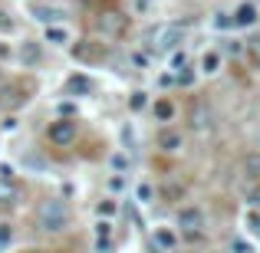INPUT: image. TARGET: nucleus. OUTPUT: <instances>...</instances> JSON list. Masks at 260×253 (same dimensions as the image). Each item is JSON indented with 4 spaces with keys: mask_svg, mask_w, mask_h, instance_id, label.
<instances>
[{
    "mask_svg": "<svg viewBox=\"0 0 260 253\" xmlns=\"http://www.w3.org/2000/svg\"><path fill=\"white\" fill-rule=\"evenodd\" d=\"M33 224H37L40 234H63V230H70L73 214L59 197H46V201H40L37 214H33Z\"/></svg>",
    "mask_w": 260,
    "mask_h": 253,
    "instance_id": "1",
    "label": "nucleus"
},
{
    "mask_svg": "<svg viewBox=\"0 0 260 253\" xmlns=\"http://www.w3.org/2000/svg\"><path fill=\"white\" fill-rule=\"evenodd\" d=\"M175 227L181 237H188V240H201L204 234H208V217H204L201 207H181L175 217Z\"/></svg>",
    "mask_w": 260,
    "mask_h": 253,
    "instance_id": "2",
    "label": "nucleus"
},
{
    "mask_svg": "<svg viewBox=\"0 0 260 253\" xmlns=\"http://www.w3.org/2000/svg\"><path fill=\"white\" fill-rule=\"evenodd\" d=\"M184 37H188V30H184L181 23H161L158 30H155V50L158 53H175L178 46L184 43Z\"/></svg>",
    "mask_w": 260,
    "mask_h": 253,
    "instance_id": "3",
    "label": "nucleus"
},
{
    "mask_svg": "<svg viewBox=\"0 0 260 253\" xmlns=\"http://www.w3.org/2000/svg\"><path fill=\"white\" fill-rule=\"evenodd\" d=\"M76 119H56V122H50L46 125V138H50V145H56V148H66V145H73L76 141Z\"/></svg>",
    "mask_w": 260,
    "mask_h": 253,
    "instance_id": "4",
    "label": "nucleus"
},
{
    "mask_svg": "<svg viewBox=\"0 0 260 253\" xmlns=\"http://www.w3.org/2000/svg\"><path fill=\"white\" fill-rule=\"evenodd\" d=\"M70 50H73V56H76L79 63H95V59L106 56V50H102L99 40H79V43H73Z\"/></svg>",
    "mask_w": 260,
    "mask_h": 253,
    "instance_id": "5",
    "label": "nucleus"
},
{
    "mask_svg": "<svg viewBox=\"0 0 260 253\" xmlns=\"http://www.w3.org/2000/svg\"><path fill=\"white\" fill-rule=\"evenodd\" d=\"M155 145H158L165 155H178L184 148V135L178 132V128H161V132L155 135Z\"/></svg>",
    "mask_w": 260,
    "mask_h": 253,
    "instance_id": "6",
    "label": "nucleus"
},
{
    "mask_svg": "<svg viewBox=\"0 0 260 253\" xmlns=\"http://www.w3.org/2000/svg\"><path fill=\"white\" fill-rule=\"evenodd\" d=\"M30 17L43 26H53V23H63V10L53 4H30Z\"/></svg>",
    "mask_w": 260,
    "mask_h": 253,
    "instance_id": "7",
    "label": "nucleus"
},
{
    "mask_svg": "<svg viewBox=\"0 0 260 253\" xmlns=\"http://www.w3.org/2000/svg\"><path fill=\"white\" fill-rule=\"evenodd\" d=\"M221 66H224V53L221 50H208V53H201V59H198V76H217L221 73Z\"/></svg>",
    "mask_w": 260,
    "mask_h": 253,
    "instance_id": "8",
    "label": "nucleus"
},
{
    "mask_svg": "<svg viewBox=\"0 0 260 253\" xmlns=\"http://www.w3.org/2000/svg\"><path fill=\"white\" fill-rule=\"evenodd\" d=\"M122 26H125V17L122 13H99V20H95V30L102 33V37H119Z\"/></svg>",
    "mask_w": 260,
    "mask_h": 253,
    "instance_id": "9",
    "label": "nucleus"
},
{
    "mask_svg": "<svg viewBox=\"0 0 260 253\" xmlns=\"http://www.w3.org/2000/svg\"><path fill=\"white\" fill-rule=\"evenodd\" d=\"M257 17H260L257 4L244 0L241 7H234V13H231V23H234V26H254V23H257Z\"/></svg>",
    "mask_w": 260,
    "mask_h": 253,
    "instance_id": "10",
    "label": "nucleus"
},
{
    "mask_svg": "<svg viewBox=\"0 0 260 253\" xmlns=\"http://www.w3.org/2000/svg\"><path fill=\"white\" fill-rule=\"evenodd\" d=\"M43 43H50V46H70V43H73L70 26H63V23L43 26Z\"/></svg>",
    "mask_w": 260,
    "mask_h": 253,
    "instance_id": "11",
    "label": "nucleus"
},
{
    "mask_svg": "<svg viewBox=\"0 0 260 253\" xmlns=\"http://www.w3.org/2000/svg\"><path fill=\"white\" fill-rule=\"evenodd\" d=\"M92 86L95 83L86 76V73H73V76L63 83V92L66 95H89V92H92Z\"/></svg>",
    "mask_w": 260,
    "mask_h": 253,
    "instance_id": "12",
    "label": "nucleus"
},
{
    "mask_svg": "<svg viewBox=\"0 0 260 253\" xmlns=\"http://www.w3.org/2000/svg\"><path fill=\"white\" fill-rule=\"evenodd\" d=\"M40 59H43V46H40L37 40H23V46H20V63H23L26 69H37Z\"/></svg>",
    "mask_w": 260,
    "mask_h": 253,
    "instance_id": "13",
    "label": "nucleus"
},
{
    "mask_svg": "<svg viewBox=\"0 0 260 253\" xmlns=\"http://www.w3.org/2000/svg\"><path fill=\"white\" fill-rule=\"evenodd\" d=\"M109 243H112V224H109V221H99V224H95V250L106 253Z\"/></svg>",
    "mask_w": 260,
    "mask_h": 253,
    "instance_id": "14",
    "label": "nucleus"
},
{
    "mask_svg": "<svg viewBox=\"0 0 260 253\" xmlns=\"http://www.w3.org/2000/svg\"><path fill=\"white\" fill-rule=\"evenodd\" d=\"M152 115H155V122H172V119H175L172 99H155V102H152Z\"/></svg>",
    "mask_w": 260,
    "mask_h": 253,
    "instance_id": "15",
    "label": "nucleus"
},
{
    "mask_svg": "<svg viewBox=\"0 0 260 253\" xmlns=\"http://www.w3.org/2000/svg\"><path fill=\"white\" fill-rule=\"evenodd\" d=\"M20 197V188L13 177H0V204H13Z\"/></svg>",
    "mask_w": 260,
    "mask_h": 253,
    "instance_id": "16",
    "label": "nucleus"
},
{
    "mask_svg": "<svg viewBox=\"0 0 260 253\" xmlns=\"http://www.w3.org/2000/svg\"><path fill=\"white\" fill-rule=\"evenodd\" d=\"M191 125H194V132H211V112L204 115V105H194V112H191Z\"/></svg>",
    "mask_w": 260,
    "mask_h": 253,
    "instance_id": "17",
    "label": "nucleus"
},
{
    "mask_svg": "<svg viewBox=\"0 0 260 253\" xmlns=\"http://www.w3.org/2000/svg\"><path fill=\"white\" fill-rule=\"evenodd\" d=\"M152 240L158 243L161 250H172V247H175V234H172V230H165V227H161V230H155V237H152Z\"/></svg>",
    "mask_w": 260,
    "mask_h": 253,
    "instance_id": "18",
    "label": "nucleus"
},
{
    "mask_svg": "<svg viewBox=\"0 0 260 253\" xmlns=\"http://www.w3.org/2000/svg\"><path fill=\"white\" fill-rule=\"evenodd\" d=\"M145 105H148V92H145V89H135L132 99H128V109H132V112H139V109H145Z\"/></svg>",
    "mask_w": 260,
    "mask_h": 253,
    "instance_id": "19",
    "label": "nucleus"
},
{
    "mask_svg": "<svg viewBox=\"0 0 260 253\" xmlns=\"http://www.w3.org/2000/svg\"><path fill=\"white\" fill-rule=\"evenodd\" d=\"M231 253H257L254 243L244 240V237H231Z\"/></svg>",
    "mask_w": 260,
    "mask_h": 253,
    "instance_id": "20",
    "label": "nucleus"
},
{
    "mask_svg": "<svg viewBox=\"0 0 260 253\" xmlns=\"http://www.w3.org/2000/svg\"><path fill=\"white\" fill-rule=\"evenodd\" d=\"M95 214H99V221H102V217L109 221V217L115 214V201H109V197H106V201H99V204H95Z\"/></svg>",
    "mask_w": 260,
    "mask_h": 253,
    "instance_id": "21",
    "label": "nucleus"
},
{
    "mask_svg": "<svg viewBox=\"0 0 260 253\" xmlns=\"http://www.w3.org/2000/svg\"><path fill=\"white\" fill-rule=\"evenodd\" d=\"M247 230L254 240H260V210H254V214H247Z\"/></svg>",
    "mask_w": 260,
    "mask_h": 253,
    "instance_id": "22",
    "label": "nucleus"
},
{
    "mask_svg": "<svg viewBox=\"0 0 260 253\" xmlns=\"http://www.w3.org/2000/svg\"><path fill=\"white\" fill-rule=\"evenodd\" d=\"M188 69V56L184 53H172V73L178 76V73H184Z\"/></svg>",
    "mask_w": 260,
    "mask_h": 253,
    "instance_id": "23",
    "label": "nucleus"
},
{
    "mask_svg": "<svg viewBox=\"0 0 260 253\" xmlns=\"http://www.w3.org/2000/svg\"><path fill=\"white\" fill-rule=\"evenodd\" d=\"M10 240H13V227L10 224H0V253L10 247Z\"/></svg>",
    "mask_w": 260,
    "mask_h": 253,
    "instance_id": "24",
    "label": "nucleus"
},
{
    "mask_svg": "<svg viewBox=\"0 0 260 253\" xmlns=\"http://www.w3.org/2000/svg\"><path fill=\"white\" fill-rule=\"evenodd\" d=\"M244 53H250V56L260 63V37H250V40H244Z\"/></svg>",
    "mask_w": 260,
    "mask_h": 253,
    "instance_id": "25",
    "label": "nucleus"
},
{
    "mask_svg": "<svg viewBox=\"0 0 260 253\" xmlns=\"http://www.w3.org/2000/svg\"><path fill=\"white\" fill-rule=\"evenodd\" d=\"M224 53H234V56H241V53H244V40H228Z\"/></svg>",
    "mask_w": 260,
    "mask_h": 253,
    "instance_id": "26",
    "label": "nucleus"
},
{
    "mask_svg": "<svg viewBox=\"0 0 260 253\" xmlns=\"http://www.w3.org/2000/svg\"><path fill=\"white\" fill-rule=\"evenodd\" d=\"M247 171L254 177H260V158H257V155H254V158H247Z\"/></svg>",
    "mask_w": 260,
    "mask_h": 253,
    "instance_id": "27",
    "label": "nucleus"
},
{
    "mask_svg": "<svg viewBox=\"0 0 260 253\" xmlns=\"http://www.w3.org/2000/svg\"><path fill=\"white\" fill-rule=\"evenodd\" d=\"M139 197H142V201H148V197H152V188H148V184H142V188H139Z\"/></svg>",
    "mask_w": 260,
    "mask_h": 253,
    "instance_id": "28",
    "label": "nucleus"
},
{
    "mask_svg": "<svg viewBox=\"0 0 260 253\" xmlns=\"http://www.w3.org/2000/svg\"><path fill=\"white\" fill-rule=\"evenodd\" d=\"M250 204H254V207H260V191H250Z\"/></svg>",
    "mask_w": 260,
    "mask_h": 253,
    "instance_id": "29",
    "label": "nucleus"
}]
</instances>
